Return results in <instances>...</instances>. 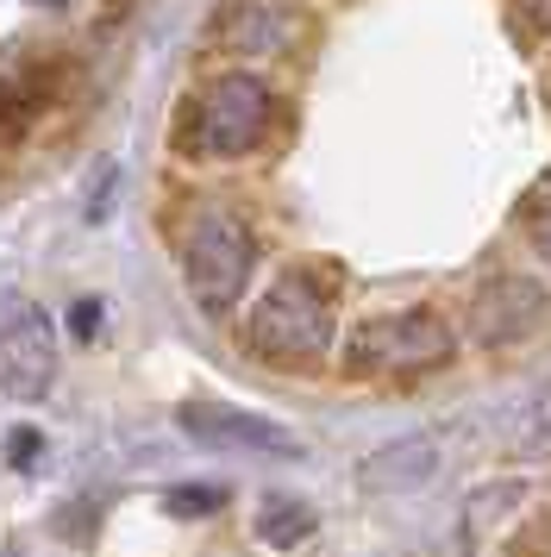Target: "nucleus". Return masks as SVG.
<instances>
[{
  "label": "nucleus",
  "instance_id": "obj_7",
  "mask_svg": "<svg viewBox=\"0 0 551 557\" xmlns=\"http://www.w3.org/2000/svg\"><path fill=\"white\" fill-rule=\"evenodd\" d=\"M539 313H546V288L532 276H495L470 307V326L482 345H514L526 332L539 326Z\"/></svg>",
  "mask_w": 551,
  "mask_h": 557
},
{
  "label": "nucleus",
  "instance_id": "obj_5",
  "mask_svg": "<svg viewBox=\"0 0 551 557\" xmlns=\"http://www.w3.org/2000/svg\"><path fill=\"white\" fill-rule=\"evenodd\" d=\"M57 382V332L38 307H20L0 326V395L7 401H45Z\"/></svg>",
  "mask_w": 551,
  "mask_h": 557
},
{
  "label": "nucleus",
  "instance_id": "obj_9",
  "mask_svg": "<svg viewBox=\"0 0 551 557\" xmlns=\"http://www.w3.org/2000/svg\"><path fill=\"white\" fill-rule=\"evenodd\" d=\"M432 470H439V451H432L426 438H401V445H382V451L364 457V463H357V482H364L370 495H395V488L432 482Z\"/></svg>",
  "mask_w": 551,
  "mask_h": 557
},
{
  "label": "nucleus",
  "instance_id": "obj_8",
  "mask_svg": "<svg viewBox=\"0 0 551 557\" xmlns=\"http://www.w3.org/2000/svg\"><path fill=\"white\" fill-rule=\"evenodd\" d=\"M213 32H220V45L232 51H250V57H276L295 45V7L289 0H220V13H213Z\"/></svg>",
  "mask_w": 551,
  "mask_h": 557
},
{
  "label": "nucleus",
  "instance_id": "obj_6",
  "mask_svg": "<svg viewBox=\"0 0 551 557\" xmlns=\"http://www.w3.org/2000/svg\"><path fill=\"white\" fill-rule=\"evenodd\" d=\"M182 432L213 445V451H276V457H301V438L282 432L276 420L238 413V407H213V401H188L182 407Z\"/></svg>",
  "mask_w": 551,
  "mask_h": 557
},
{
  "label": "nucleus",
  "instance_id": "obj_2",
  "mask_svg": "<svg viewBox=\"0 0 551 557\" xmlns=\"http://www.w3.org/2000/svg\"><path fill=\"white\" fill-rule=\"evenodd\" d=\"M270 120H276L270 88L257 76H245V70H232V76H213L188 101V113H182V145L195 157L232 163V157H250L270 138Z\"/></svg>",
  "mask_w": 551,
  "mask_h": 557
},
{
  "label": "nucleus",
  "instance_id": "obj_1",
  "mask_svg": "<svg viewBox=\"0 0 551 557\" xmlns=\"http://www.w3.org/2000/svg\"><path fill=\"white\" fill-rule=\"evenodd\" d=\"M245 338L270 363H314L332 345V276L320 263H295L270 282V295L250 307Z\"/></svg>",
  "mask_w": 551,
  "mask_h": 557
},
{
  "label": "nucleus",
  "instance_id": "obj_13",
  "mask_svg": "<svg viewBox=\"0 0 551 557\" xmlns=\"http://www.w3.org/2000/svg\"><path fill=\"white\" fill-rule=\"evenodd\" d=\"M38 7H70V0H38Z\"/></svg>",
  "mask_w": 551,
  "mask_h": 557
},
{
  "label": "nucleus",
  "instance_id": "obj_12",
  "mask_svg": "<svg viewBox=\"0 0 551 557\" xmlns=\"http://www.w3.org/2000/svg\"><path fill=\"white\" fill-rule=\"evenodd\" d=\"M170 507L175 513H207V507H220V488H175Z\"/></svg>",
  "mask_w": 551,
  "mask_h": 557
},
{
  "label": "nucleus",
  "instance_id": "obj_11",
  "mask_svg": "<svg viewBox=\"0 0 551 557\" xmlns=\"http://www.w3.org/2000/svg\"><path fill=\"white\" fill-rule=\"evenodd\" d=\"M521 220H526V238H532V251L551 263V176L526 195V207H521Z\"/></svg>",
  "mask_w": 551,
  "mask_h": 557
},
{
  "label": "nucleus",
  "instance_id": "obj_10",
  "mask_svg": "<svg viewBox=\"0 0 551 557\" xmlns=\"http://www.w3.org/2000/svg\"><path fill=\"white\" fill-rule=\"evenodd\" d=\"M257 532H264L270 545H301V539L314 532V507L289 502V495H270V502H264V513H257Z\"/></svg>",
  "mask_w": 551,
  "mask_h": 557
},
{
  "label": "nucleus",
  "instance_id": "obj_3",
  "mask_svg": "<svg viewBox=\"0 0 551 557\" xmlns=\"http://www.w3.org/2000/svg\"><path fill=\"white\" fill-rule=\"evenodd\" d=\"M182 282H188L195 307L213 313V320L238 307V295L250 282V226L238 213H225V207L195 213V226L182 238Z\"/></svg>",
  "mask_w": 551,
  "mask_h": 557
},
{
  "label": "nucleus",
  "instance_id": "obj_4",
  "mask_svg": "<svg viewBox=\"0 0 551 557\" xmlns=\"http://www.w3.org/2000/svg\"><path fill=\"white\" fill-rule=\"evenodd\" d=\"M451 351H457V338H451V326L432 307H401V313L364 320V326L351 332L345 363L357 376H407V370L451 363Z\"/></svg>",
  "mask_w": 551,
  "mask_h": 557
}]
</instances>
